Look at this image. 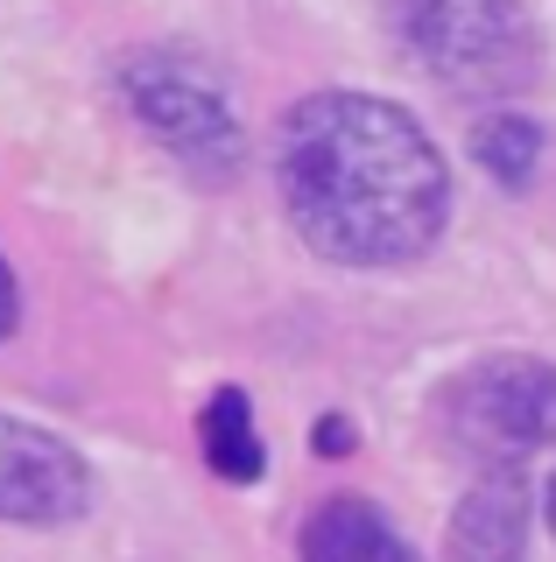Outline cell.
Instances as JSON below:
<instances>
[{
	"mask_svg": "<svg viewBox=\"0 0 556 562\" xmlns=\"http://www.w3.org/2000/svg\"><path fill=\"white\" fill-rule=\"evenodd\" d=\"M14 310H22V303H14V274H8V260H0V338L14 330Z\"/></svg>",
	"mask_w": 556,
	"mask_h": 562,
	"instance_id": "obj_11",
	"label": "cell"
},
{
	"mask_svg": "<svg viewBox=\"0 0 556 562\" xmlns=\"http://www.w3.org/2000/svg\"><path fill=\"white\" fill-rule=\"evenodd\" d=\"M318 450H324V457H338V450H353V422H338V415H324V422H318Z\"/></svg>",
	"mask_w": 556,
	"mask_h": 562,
	"instance_id": "obj_10",
	"label": "cell"
},
{
	"mask_svg": "<svg viewBox=\"0 0 556 562\" xmlns=\"http://www.w3.org/2000/svg\"><path fill=\"white\" fill-rule=\"evenodd\" d=\"M275 183L310 254L345 268H402L451 218L444 155L402 105L367 92H310L275 134Z\"/></svg>",
	"mask_w": 556,
	"mask_h": 562,
	"instance_id": "obj_1",
	"label": "cell"
},
{
	"mask_svg": "<svg viewBox=\"0 0 556 562\" xmlns=\"http://www.w3.org/2000/svg\"><path fill=\"white\" fill-rule=\"evenodd\" d=\"M92 499V471L64 436L0 415V520L8 527H64Z\"/></svg>",
	"mask_w": 556,
	"mask_h": 562,
	"instance_id": "obj_5",
	"label": "cell"
},
{
	"mask_svg": "<svg viewBox=\"0 0 556 562\" xmlns=\"http://www.w3.org/2000/svg\"><path fill=\"white\" fill-rule=\"evenodd\" d=\"M120 92H127L134 120L177 148L190 169H233L240 162V120L233 99L212 85V70L198 57H177V49H148V57H127L120 70Z\"/></svg>",
	"mask_w": 556,
	"mask_h": 562,
	"instance_id": "obj_3",
	"label": "cell"
},
{
	"mask_svg": "<svg viewBox=\"0 0 556 562\" xmlns=\"http://www.w3.org/2000/svg\"><path fill=\"white\" fill-rule=\"evenodd\" d=\"M444 562H529V485L514 464H493L458 499Z\"/></svg>",
	"mask_w": 556,
	"mask_h": 562,
	"instance_id": "obj_6",
	"label": "cell"
},
{
	"mask_svg": "<svg viewBox=\"0 0 556 562\" xmlns=\"http://www.w3.org/2000/svg\"><path fill=\"white\" fill-rule=\"evenodd\" d=\"M204 457H212L219 479L247 485L260 479V436H254V408L240 386H219L212 401H204Z\"/></svg>",
	"mask_w": 556,
	"mask_h": 562,
	"instance_id": "obj_8",
	"label": "cell"
},
{
	"mask_svg": "<svg viewBox=\"0 0 556 562\" xmlns=\"http://www.w3.org/2000/svg\"><path fill=\"white\" fill-rule=\"evenodd\" d=\"M472 155H479V169L493 176V183L521 190L535 176V155H543V127L521 120V113H493V120L472 127Z\"/></svg>",
	"mask_w": 556,
	"mask_h": 562,
	"instance_id": "obj_9",
	"label": "cell"
},
{
	"mask_svg": "<svg viewBox=\"0 0 556 562\" xmlns=\"http://www.w3.org/2000/svg\"><path fill=\"white\" fill-rule=\"evenodd\" d=\"M388 29L451 92L500 99L535 78V29L521 0H388Z\"/></svg>",
	"mask_w": 556,
	"mask_h": 562,
	"instance_id": "obj_2",
	"label": "cell"
},
{
	"mask_svg": "<svg viewBox=\"0 0 556 562\" xmlns=\"http://www.w3.org/2000/svg\"><path fill=\"white\" fill-rule=\"evenodd\" d=\"M444 422L465 450L514 464L556 443V366L543 359H486L444 394Z\"/></svg>",
	"mask_w": 556,
	"mask_h": 562,
	"instance_id": "obj_4",
	"label": "cell"
},
{
	"mask_svg": "<svg viewBox=\"0 0 556 562\" xmlns=\"http://www.w3.org/2000/svg\"><path fill=\"white\" fill-rule=\"evenodd\" d=\"M549 527H556V485H549Z\"/></svg>",
	"mask_w": 556,
	"mask_h": 562,
	"instance_id": "obj_12",
	"label": "cell"
},
{
	"mask_svg": "<svg viewBox=\"0 0 556 562\" xmlns=\"http://www.w3.org/2000/svg\"><path fill=\"white\" fill-rule=\"evenodd\" d=\"M303 562H415L367 499H324L303 520Z\"/></svg>",
	"mask_w": 556,
	"mask_h": 562,
	"instance_id": "obj_7",
	"label": "cell"
}]
</instances>
